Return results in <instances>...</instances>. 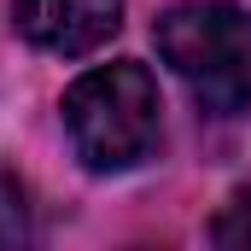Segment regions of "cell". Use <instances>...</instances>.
Returning a JSON list of instances; mask_svg holds the SVG:
<instances>
[{"mask_svg":"<svg viewBox=\"0 0 251 251\" xmlns=\"http://www.w3.org/2000/svg\"><path fill=\"white\" fill-rule=\"evenodd\" d=\"M158 53L187 82V94L210 117L251 111V18L228 0H187L170 6L158 24Z\"/></svg>","mask_w":251,"mask_h":251,"instance_id":"obj_1","label":"cell"},{"mask_svg":"<svg viewBox=\"0 0 251 251\" xmlns=\"http://www.w3.org/2000/svg\"><path fill=\"white\" fill-rule=\"evenodd\" d=\"M12 24L41 53L82 59L123 29V0H12Z\"/></svg>","mask_w":251,"mask_h":251,"instance_id":"obj_3","label":"cell"},{"mask_svg":"<svg viewBox=\"0 0 251 251\" xmlns=\"http://www.w3.org/2000/svg\"><path fill=\"white\" fill-rule=\"evenodd\" d=\"M210 240L222 251H251V181L222 204V216L210 222Z\"/></svg>","mask_w":251,"mask_h":251,"instance_id":"obj_4","label":"cell"},{"mask_svg":"<svg viewBox=\"0 0 251 251\" xmlns=\"http://www.w3.org/2000/svg\"><path fill=\"white\" fill-rule=\"evenodd\" d=\"M29 240V199L12 176H0V246H24Z\"/></svg>","mask_w":251,"mask_h":251,"instance_id":"obj_5","label":"cell"},{"mask_svg":"<svg viewBox=\"0 0 251 251\" xmlns=\"http://www.w3.org/2000/svg\"><path fill=\"white\" fill-rule=\"evenodd\" d=\"M64 134L94 176L134 170L158 146V82L134 59L100 64L64 94Z\"/></svg>","mask_w":251,"mask_h":251,"instance_id":"obj_2","label":"cell"}]
</instances>
